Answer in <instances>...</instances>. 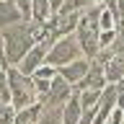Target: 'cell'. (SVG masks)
I'll return each instance as SVG.
<instances>
[{
	"mask_svg": "<svg viewBox=\"0 0 124 124\" xmlns=\"http://www.w3.org/2000/svg\"><path fill=\"white\" fill-rule=\"evenodd\" d=\"M8 70V65H5V60H0V75H3V72H5Z\"/></svg>",
	"mask_w": 124,
	"mask_h": 124,
	"instance_id": "obj_20",
	"label": "cell"
},
{
	"mask_svg": "<svg viewBox=\"0 0 124 124\" xmlns=\"http://www.w3.org/2000/svg\"><path fill=\"white\" fill-rule=\"evenodd\" d=\"M16 114H18V108L13 106V101L0 98V124H13L16 122Z\"/></svg>",
	"mask_w": 124,
	"mask_h": 124,
	"instance_id": "obj_15",
	"label": "cell"
},
{
	"mask_svg": "<svg viewBox=\"0 0 124 124\" xmlns=\"http://www.w3.org/2000/svg\"><path fill=\"white\" fill-rule=\"evenodd\" d=\"M16 5L23 10V16H26V18H31V5H34V0H16Z\"/></svg>",
	"mask_w": 124,
	"mask_h": 124,
	"instance_id": "obj_17",
	"label": "cell"
},
{
	"mask_svg": "<svg viewBox=\"0 0 124 124\" xmlns=\"http://www.w3.org/2000/svg\"><path fill=\"white\" fill-rule=\"evenodd\" d=\"M0 57L5 60V41H3V31H0Z\"/></svg>",
	"mask_w": 124,
	"mask_h": 124,
	"instance_id": "obj_19",
	"label": "cell"
},
{
	"mask_svg": "<svg viewBox=\"0 0 124 124\" xmlns=\"http://www.w3.org/2000/svg\"><path fill=\"white\" fill-rule=\"evenodd\" d=\"M49 46H52L49 41H36V44L26 52V57L16 65V67L21 70V72H26V75H34V72H36V70L46 62V52H49Z\"/></svg>",
	"mask_w": 124,
	"mask_h": 124,
	"instance_id": "obj_5",
	"label": "cell"
},
{
	"mask_svg": "<svg viewBox=\"0 0 124 124\" xmlns=\"http://www.w3.org/2000/svg\"><path fill=\"white\" fill-rule=\"evenodd\" d=\"M78 57H85V54H83V46H80L75 34H65V36L54 39L49 52H46V62L54 65V67H62V65H67Z\"/></svg>",
	"mask_w": 124,
	"mask_h": 124,
	"instance_id": "obj_3",
	"label": "cell"
},
{
	"mask_svg": "<svg viewBox=\"0 0 124 124\" xmlns=\"http://www.w3.org/2000/svg\"><path fill=\"white\" fill-rule=\"evenodd\" d=\"M8 80H10V101L16 108H26L39 101L34 75H26L16 65H8Z\"/></svg>",
	"mask_w": 124,
	"mask_h": 124,
	"instance_id": "obj_2",
	"label": "cell"
},
{
	"mask_svg": "<svg viewBox=\"0 0 124 124\" xmlns=\"http://www.w3.org/2000/svg\"><path fill=\"white\" fill-rule=\"evenodd\" d=\"M93 5H96V0H65L57 13H85Z\"/></svg>",
	"mask_w": 124,
	"mask_h": 124,
	"instance_id": "obj_13",
	"label": "cell"
},
{
	"mask_svg": "<svg viewBox=\"0 0 124 124\" xmlns=\"http://www.w3.org/2000/svg\"><path fill=\"white\" fill-rule=\"evenodd\" d=\"M80 116H83V103H80V93L75 91L67 98L65 108H62V119H65V124H78V122H80Z\"/></svg>",
	"mask_w": 124,
	"mask_h": 124,
	"instance_id": "obj_9",
	"label": "cell"
},
{
	"mask_svg": "<svg viewBox=\"0 0 124 124\" xmlns=\"http://www.w3.org/2000/svg\"><path fill=\"white\" fill-rule=\"evenodd\" d=\"M0 60H3V57H0Z\"/></svg>",
	"mask_w": 124,
	"mask_h": 124,
	"instance_id": "obj_22",
	"label": "cell"
},
{
	"mask_svg": "<svg viewBox=\"0 0 124 124\" xmlns=\"http://www.w3.org/2000/svg\"><path fill=\"white\" fill-rule=\"evenodd\" d=\"M41 108H44L41 101H36V103H31V106H26V108H18L13 124H36L39 116H41Z\"/></svg>",
	"mask_w": 124,
	"mask_h": 124,
	"instance_id": "obj_11",
	"label": "cell"
},
{
	"mask_svg": "<svg viewBox=\"0 0 124 124\" xmlns=\"http://www.w3.org/2000/svg\"><path fill=\"white\" fill-rule=\"evenodd\" d=\"M106 122H108V124H124V106H119V103H116V106L111 108V114H108Z\"/></svg>",
	"mask_w": 124,
	"mask_h": 124,
	"instance_id": "obj_16",
	"label": "cell"
},
{
	"mask_svg": "<svg viewBox=\"0 0 124 124\" xmlns=\"http://www.w3.org/2000/svg\"><path fill=\"white\" fill-rule=\"evenodd\" d=\"M36 29H39V23L31 21V18H23L13 26L0 29L3 41H5V65H18L26 57V52L36 44Z\"/></svg>",
	"mask_w": 124,
	"mask_h": 124,
	"instance_id": "obj_1",
	"label": "cell"
},
{
	"mask_svg": "<svg viewBox=\"0 0 124 124\" xmlns=\"http://www.w3.org/2000/svg\"><path fill=\"white\" fill-rule=\"evenodd\" d=\"M103 67H106V83H119V80H124V52H116Z\"/></svg>",
	"mask_w": 124,
	"mask_h": 124,
	"instance_id": "obj_10",
	"label": "cell"
},
{
	"mask_svg": "<svg viewBox=\"0 0 124 124\" xmlns=\"http://www.w3.org/2000/svg\"><path fill=\"white\" fill-rule=\"evenodd\" d=\"M26 16L18 5H16V0H0V29H5V26H13V23L23 21Z\"/></svg>",
	"mask_w": 124,
	"mask_h": 124,
	"instance_id": "obj_8",
	"label": "cell"
},
{
	"mask_svg": "<svg viewBox=\"0 0 124 124\" xmlns=\"http://www.w3.org/2000/svg\"><path fill=\"white\" fill-rule=\"evenodd\" d=\"M88 67H91V60H88V57H78V60L67 62V65H62V67H60V75L75 85V83H80V80L85 78Z\"/></svg>",
	"mask_w": 124,
	"mask_h": 124,
	"instance_id": "obj_7",
	"label": "cell"
},
{
	"mask_svg": "<svg viewBox=\"0 0 124 124\" xmlns=\"http://www.w3.org/2000/svg\"><path fill=\"white\" fill-rule=\"evenodd\" d=\"M49 3H52V10H54V13H57V10H60V8H62V3H65V0H49Z\"/></svg>",
	"mask_w": 124,
	"mask_h": 124,
	"instance_id": "obj_18",
	"label": "cell"
},
{
	"mask_svg": "<svg viewBox=\"0 0 124 124\" xmlns=\"http://www.w3.org/2000/svg\"><path fill=\"white\" fill-rule=\"evenodd\" d=\"M80 93V103H83V108H93V106H98L101 103V93L98 88H85V91H78Z\"/></svg>",
	"mask_w": 124,
	"mask_h": 124,
	"instance_id": "obj_14",
	"label": "cell"
},
{
	"mask_svg": "<svg viewBox=\"0 0 124 124\" xmlns=\"http://www.w3.org/2000/svg\"><path fill=\"white\" fill-rule=\"evenodd\" d=\"M52 3L49 0H34V5H31V21H36L39 26L41 23H46L49 18H52Z\"/></svg>",
	"mask_w": 124,
	"mask_h": 124,
	"instance_id": "obj_12",
	"label": "cell"
},
{
	"mask_svg": "<svg viewBox=\"0 0 124 124\" xmlns=\"http://www.w3.org/2000/svg\"><path fill=\"white\" fill-rule=\"evenodd\" d=\"M72 93H75V85L70 80H65L62 75H57L52 80V85H49V93L41 98V106H65Z\"/></svg>",
	"mask_w": 124,
	"mask_h": 124,
	"instance_id": "obj_4",
	"label": "cell"
},
{
	"mask_svg": "<svg viewBox=\"0 0 124 124\" xmlns=\"http://www.w3.org/2000/svg\"><path fill=\"white\" fill-rule=\"evenodd\" d=\"M96 3H101V0H96Z\"/></svg>",
	"mask_w": 124,
	"mask_h": 124,
	"instance_id": "obj_21",
	"label": "cell"
},
{
	"mask_svg": "<svg viewBox=\"0 0 124 124\" xmlns=\"http://www.w3.org/2000/svg\"><path fill=\"white\" fill-rule=\"evenodd\" d=\"M85 88H98V91L106 88V67H103V62H98L96 57L91 60V67H88L85 78L80 83H75V91H85Z\"/></svg>",
	"mask_w": 124,
	"mask_h": 124,
	"instance_id": "obj_6",
	"label": "cell"
}]
</instances>
